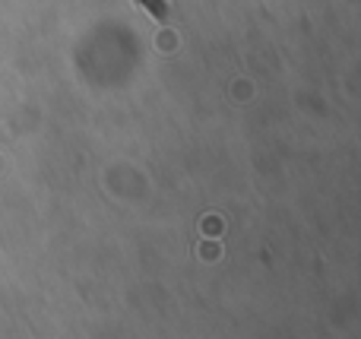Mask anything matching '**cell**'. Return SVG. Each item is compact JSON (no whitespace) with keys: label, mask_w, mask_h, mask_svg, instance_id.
Returning <instances> with one entry per match:
<instances>
[{"label":"cell","mask_w":361,"mask_h":339,"mask_svg":"<svg viewBox=\"0 0 361 339\" xmlns=\"http://www.w3.org/2000/svg\"><path fill=\"white\" fill-rule=\"evenodd\" d=\"M137 4H143V10L149 13L152 19H159V23L169 19V0H137Z\"/></svg>","instance_id":"6da1fadb"}]
</instances>
